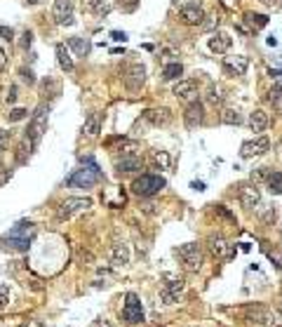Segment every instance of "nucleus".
Returning a JSON list of instances; mask_svg holds the SVG:
<instances>
[{
  "instance_id": "obj_17",
  "label": "nucleus",
  "mask_w": 282,
  "mask_h": 327,
  "mask_svg": "<svg viewBox=\"0 0 282 327\" xmlns=\"http://www.w3.org/2000/svg\"><path fill=\"white\" fill-rule=\"evenodd\" d=\"M230 45H233V38L228 33H224V31H216V33L209 36V50L214 55H226L230 50Z\"/></svg>"
},
{
  "instance_id": "obj_43",
  "label": "nucleus",
  "mask_w": 282,
  "mask_h": 327,
  "mask_svg": "<svg viewBox=\"0 0 282 327\" xmlns=\"http://www.w3.org/2000/svg\"><path fill=\"white\" fill-rule=\"evenodd\" d=\"M7 141H10V135H7V132H0V153L5 151V146H7Z\"/></svg>"
},
{
  "instance_id": "obj_14",
  "label": "nucleus",
  "mask_w": 282,
  "mask_h": 327,
  "mask_svg": "<svg viewBox=\"0 0 282 327\" xmlns=\"http://www.w3.org/2000/svg\"><path fill=\"white\" fill-rule=\"evenodd\" d=\"M52 17L56 24H73V0H54Z\"/></svg>"
},
{
  "instance_id": "obj_23",
  "label": "nucleus",
  "mask_w": 282,
  "mask_h": 327,
  "mask_svg": "<svg viewBox=\"0 0 282 327\" xmlns=\"http://www.w3.org/2000/svg\"><path fill=\"white\" fill-rule=\"evenodd\" d=\"M144 118L150 125H167L172 120V113H169V109H150L144 113Z\"/></svg>"
},
{
  "instance_id": "obj_9",
  "label": "nucleus",
  "mask_w": 282,
  "mask_h": 327,
  "mask_svg": "<svg viewBox=\"0 0 282 327\" xmlns=\"http://www.w3.org/2000/svg\"><path fill=\"white\" fill-rule=\"evenodd\" d=\"M181 292H184V280H179V278H169L160 289V299L162 304H167V306H172L179 301L181 297Z\"/></svg>"
},
{
  "instance_id": "obj_30",
  "label": "nucleus",
  "mask_w": 282,
  "mask_h": 327,
  "mask_svg": "<svg viewBox=\"0 0 282 327\" xmlns=\"http://www.w3.org/2000/svg\"><path fill=\"white\" fill-rule=\"evenodd\" d=\"M221 123H224V125H240L242 115L235 109H224V111H221Z\"/></svg>"
},
{
  "instance_id": "obj_21",
  "label": "nucleus",
  "mask_w": 282,
  "mask_h": 327,
  "mask_svg": "<svg viewBox=\"0 0 282 327\" xmlns=\"http://www.w3.org/2000/svg\"><path fill=\"white\" fill-rule=\"evenodd\" d=\"M268 123H270V118L263 109H256L254 113H249V127H252V132H266Z\"/></svg>"
},
{
  "instance_id": "obj_8",
  "label": "nucleus",
  "mask_w": 282,
  "mask_h": 327,
  "mask_svg": "<svg viewBox=\"0 0 282 327\" xmlns=\"http://www.w3.org/2000/svg\"><path fill=\"white\" fill-rule=\"evenodd\" d=\"M270 149V141L268 136L259 135L254 136V139H249V141H244L240 146V155L244 158V160H249V158H261V155H266Z\"/></svg>"
},
{
  "instance_id": "obj_25",
  "label": "nucleus",
  "mask_w": 282,
  "mask_h": 327,
  "mask_svg": "<svg viewBox=\"0 0 282 327\" xmlns=\"http://www.w3.org/2000/svg\"><path fill=\"white\" fill-rule=\"evenodd\" d=\"M68 47H71V50H73L78 57H87V55H90V50H92L90 40H85V38H80V36L68 38Z\"/></svg>"
},
{
  "instance_id": "obj_39",
  "label": "nucleus",
  "mask_w": 282,
  "mask_h": 327,
  "mask_svg": "<svg viewBox=\"0 0 282 327\" xmlns=\"http://www.w3.org/2000/svg\"><path fill=\"white\" fill-rule=\"evenodd\" d=\"M118 2H120V7L125 10V12H132L136 5H139V0H118Z\"/></svg>"
},
{
  "instance_id": "obj_26",
  "label": "nucleus",
  "mask_w": 282,
  "mask_h": 327,
  "mask_svg": "<svg viewBox=\"0 0 282 327\" xmlns=\"http://www.w3.org/2000/svg\"><path fill=\"white\" fill-rule=\"evenodd\" d=\"M150 163L158 170H169L172 167V155L167 151H150Z\"/></svg>"
},
{
  "instance_id": "obj_31",
  "label": "nucleus",
  "mask_w": 282,
  "mask_h": 327,
  "mask_svg": "<svg viewBox=\"0 0 282 327\" xmlns=\"http://www.w3.org/2000/svg\"><path fill=\"white\" fill-rule=\"evenodd\" d=\"M244 19H247V24H249L252 28H263L266 24H268V17H266V14L249 12V14H244Z\"/></svg>"
},
{
  "instance_id": "obj_22",
  "label": "nucleus",
  "mask_w": 282,
  "mask_h": 327,
  "mask_svg": "<svg viewBox=\"0 0 282 327\" xmlns=\"http://www.w3.org/2000/svg\"><path fill=\"white\" fill-rule=\"evenodd\" d=\"M195 90H198V85H195V80H179L172 87V95L176 96V99H190V96L195 95Z\"/></svg>"
},
{
  "instance_id": "obj_20",
  "label": "nucleus",
  "mask_w": 282,
  "mask_h": 327,
  "mask_svg": "<svg viewBox=\"0 0 282 327\" xmlns=\"http://www.w3.org/2000/svg\"><path fill=\"white\" fill-rule=\"evenodd\" d=\"M202 118H205V106H202L200 101H190L188 104L186 113H184V120H186L188 127H198L202 123Z\"/></svg>"
},
{
  "instance_id": "obj_3",
  "label": "nucleus",
  "mask_w": 282,
  "mask_h": 327,
  "mask_svg": "<svg viewBox=\"0 0 282 327\" xmlns=\"http://www.w3.org/2000/svg\"><path fill=\"white\" fill-rule=\"evenodd\" d=\"M179 259L184 264V269L188 273H198L202 269V247L198 243H186L176 250Z\"/></svg>"
},
{
  "instance_id": "obj_32",
  "label": "nucleus",
  "mask_w": 282,
  "mask_h": 327,
  "mask_svg": "<svg viewBox=\"0 0 282 327\" xmlns=\"http://www.w3.org/2000/svg\"><path fill=\"white\" fill-rule=\"evenodd\" d=\"M268 191L273 193V195L282 193V172H273L268 177Z\"/></svg>"
},
{
  "instance_id": "obj_10",
  "label": "nucleus",
  "mask_w": 282,
  "mask_h": 327,
  "mask_svg": "<svg viewBox=\"0 0 282 327\" xmlns=\"http://www.w3.org/2000/svg\"><path fill=\"white\" fill-rule=\"evenodd\" d=\"M247 68H249V59L244 55L224 57V73L226 76H244Z\"/></svg>"
},
{
  "instance_id": "obj_24",
  "label": "nucleus",
  "mask_w": 282,
  "mask_h": 327,
  "mask_svg": "<svg viewBox=\"0 0 282 327\" xmlns=\"http://www.w3.org/2000/svg\"><path fill=\"white\" fill-rule=\"evenodd\" d=\"M99 132H101V113H90L85 125H82V135L96 136Z\"/></svg>"
},
{
  "instance_id": "obj_41",
  "label": "nucleus",
  "mask_w": 282,
  "mask_h": 327,
  "mask_svg": "<svg viewBox=\"0 0 282 327\" xmlns=\"http://www.w3.org/2000/svg\"><path fill=\"white\" fill-rule=\"evenodd\" d=\"M78 259H80V261H87V264H94L92 252H87V250H80V252H78Z\"/></svg>"
},
{
  "instance_id": "obj_55",
  "label": "nucleus",
  "mask_w": 282,
  "mask_h": 327,
  "mask_svg": "<svg viewBox=\"0 0 282 327\" xmlns=\"http://www.w3.org/2000/svg\"><path fill=\"white\" fill-rule=\"evenodd\" d=\"M278 327H282V325H278Z\"/></svg>"
},
{
  "instance_id": "obj_15",
  "label": "nucleus",
  "mask_w": 282,
  "mask_h": 327,
  "mask_svg": "<svg viewBox=\"0 0 282 327\" xmlns=\"http://www.w3.org/2000/svg\"><path fill=\"white\" fill-rule=\"evenodd\" d=\"M207 247L212 250V254L219 257V259H230L233 254H235V247L228 245L221 235H209V240H207Z\"/></svg>"
},
{
  "instance_id": "obj_50",
  "label": "nucleus",
  "mask_w": 282,
  "mask_h": 327,
  "mask_svg": "<svg viewBox=\"0 0 282 327\" xmlns=\"http://www.w3.org/2000/svg\"><path fill=\"white\" fill-rule=\"evenodd\" d=\"M193 189H195V191H205V184H200V181H195V184H193Z\"/></svg>"
},
{
  "instance_id": "obj_5",
  "label": "nucleus",
  "mask_w": 282,
  "mask_h": 327,
  "mask_svg": "<svg viewBox=\"0 0 282 327\" xmlns=\"http://www.w3.org/2000/svg\"><path fill=\"white\" fill-rule=\"evenodd\" d=\"M47 115H50V106H38L33 118H31V125H28V132H26V139L36 146L40 141V136L47 132Z\"/></svg>"
},
{
  "instance_id": "obj_2",
  "label": "nucleus",
  "mask_w": 282,
  "mask_h": 327,
  "mask_svg": "<svg viewBox=\"0 0 282 327\" xmlns=\"http://www.w3.org/2000/svg\"><path fill=\"white\" fill-rule=\"evenodd\" d=\"M31 235H33V224H19L2 238V243L7 247H12V250L26 252L28 245H31Z\"/></svg>"
},
{
  "instance_id": "obj_46",
  "label": "nucleus",
  "mask_w": 282,
  "mask_h": 327,
  "mask_svg": "<svg viewBox=\"0 0 282 327\" xmlns=\"http://www.w3.org/2000/svg\"><path fill=\"white\" fill-rule=\"evenodd\" d=\"M5 64H7V55H5V50L0 47V71L5 68Z\"/></svg>"
},
{
  "instance_id": "obj_19",
  "label": "nucleus",
  "mask_w": 282,
  "mask_h": 327,
  "mask_svg": "<svg viewBox=\"0 0 282 327\" xmlns=\"http://www.w3.org/2000/svg\"><path fill=\"white\" fill-rule=\"evenodd\" d=\"M108 259L113 266H127L130 264V247L125 243H115L108 247Z\"/></svg>"
},
{
  "instance_id": "obj_51",
  "label": "nucleus",
  "mask_w": 282,
  "mask_h": 327,
  "mask_svg": "<svg viewBox=\"0 0 282 327\" xmlns=\"http://www.w3.org/2000/svg\"><path fill=\"white\" fill-rule=\"evenodd\" d=\"M96 327H111L106 320H96Z\"/></svg>"
},
{
  "instance_id": "obj_42",
  "label": "nucleus",
  "mask_w": 282,
  "mask_h": 327,
  "mask_svg": "<svg viewBox=\"0 0 282 327\" xmlns=\"http://www.w3.org/2000/svg\"><path fill=\"white\" fill-rule=\"evenodd\" d=\"M21 327H45V325H42V320H38V318H28V320H24Z\"/></svg>"
},
{
  "instance_id": "obj_1",
  "label": "nucleus",
  "mask_w": 282,
  "mask_h": 327,
  "mask_svg": "<svg viewBox=\"0 0 282 327\" xmlns=\"http://www.w3.org/2000/svg\"><path fill=\"white\" fill-rule=\"evenodd\" d=\"M85 160H90V170H75V174H71L66 179L68 186H75V189H90L94 186L99 179H101V170H99V165L94 163L92 158H85Z\"/></svg>"
},
{
  "instance_id": "obj_12",
  "label": "nucleus",
  "mask_w": 282,
  "mask_h": 327,
  "mask_svg": "<svg viewBox=\"0 0 282 327\" xmlns=\"http://www.w3.org/2000/svg\"><path fill=\"white\" fill-rule=\"evenodd\" d=\"M144 82H146V66H144V64H132V66L127 68L125 85H127L132 92H136V90L144 87Z\"/></svg>"
},
{
  "instance_id": "obj_34",
  "label": "nucleus",
  "mask_w": 282,
  "mask_h": 327,
  "mask_svg": "<svg viewBox=\"0 0 282 327\" xmlns=\"http://www.w3.org/2000/svg\"><path fill=\"white\" fill-rule=\"evenodd\" d=\"M266 99H268L270 104H278V101H280V99H282V80H278L275 85H273V87H270V90H268V96H266Z\"/></svg>"
},
{
  "instance_id": "obj_18",
  "label": "nucleus",
  "mask_w": 282,
  "mask_h": 327,
  "mask_svg": "<svg viewBox=\"0 0 282 327\" xmlns=\"http://www.w3.org/2000/svg\"><path fill=\"white\" fill-rule=\"evenodd\" d=\"M259 200H261V193H259L254 181H252V184H242L240 186V203L244 205L247 210H254L256 205H259Z\"/></svg>"
},
{
  "instance_id": "obj_45",
  "label": "nucleus",
  "mask_w": 282,
  "mask_h": 327,
  "mask_svg": "<svg viewBox=\"0 0 282 327\" xmlns=\"http://www.w3.org/2000/svg\"><path fill=\"white\" fill-rule=\"evenodd\" d=\"M111 38H113V40H127V36L120 33V31H113V33H111Z\"/></svg>"
},
{
  "instance_id": "obj_40",
  "label": "nucleus",
  "mask_w": 282,
  "mask_h": 327,
  "mask_svg": "<svg viewBox=\"0 0 282 327\" xmlns=\"http://www.w3.org/2000/svg\"><path fill=\"white\" fill-rule=\"evenodd\" d=\"M207 99H209L212 104H221V101H224V96H221L219 90H209V96H207Z\"/></svg>"
},
{
  "instance_id": "obj_13",
  "label": "nucleus",
  "mask_w": 282,
  "mask_h": 327,
  "mask_svg": "<svg viewBox=\"0 0 282 327\" xmlns=\"http://www.w3.org/2000/svg\"><path fill=\"white\" fill-rule=\"evenodd\" d=\"M244 320L254 327H266V325H273V313L268 308H263V306H252V308H247Z\"/></svg>"
},
{
  "instance_id": "obj_49",
  "label": "nucleus",
  "mask_w": 282,
  "mask_h": 327,
  "mask_svg": "<svg viewBox=\"0 0 282 327\" xmlns=\"http://www.w3.org/2000/svg\"><path fill=\"white\" fill-rule=\"evenodd\" d=\"M261 2H266L268 7H280V0H261Z\"/></svg>"
},
{
  "instance_id": "obj_11",
  "label": "nucleus",
  "mask_w": 282,
  "mask_h": 327,
  "mask_svg": "<svg viewBox=\"0 0 282 327\" xmlns=\"http://www.w3.org/2000/svg\"><path fill=\"white\" fill-rule=\"evenodd\" d=\"M144 167V158L136 153V151H130V153H122L120 158H115V170L118 172H136Z\"/></svg>"
},
{
  "instance_id": "obj_47",
  "label": "nucleus",
  "mask_w": 282,
  "mask_h": 327,
  "mask_svg": "<svg viewBox=\"0 0 282 327\" xmlns=\"http://www.w3.org/2000/svg\"><path fill=\"white\" fill-rule=\"evenodd\" d=\"M31 40H33V36H31V31H26V33H24V47H31Z\"/></svg>"
},
{
  "instance_id": "obj_4",
  "label": "nucleus",
  "mask_w": 282,
  "mask_h": 327,
  "mask_svg": "<svg viewBox=\"0 0 282 327\" xmlns=\"http://www.w3.org/2000/svg\"><path fill=\"white\" fill-rule=\"evenodd\" d=\"M165 189V179L160 174H141L139 179L132 181V191L141 198H150L155 193H160Z\"/></svg>"
},
{
  "instance_id": "obj_54",
  "label": "nucleus",
  "mask_w": 282,
  "mask_h": 327,
  "mask_svg": "<svg viewBox=\"0 0 282 327\" xmlns=\"http://www.w3.org/2000/svg\"><path fill=\"white\" fill-rule=\"evenodd\" d=\"M278 311H280V315H282V301H280V304H278Z\"/></svg>"
},
{
  "instance_id": "obj_7",
  "label": "nucleus",
  "mask_w": 282,
  "mask_h": 327,
  "mask_svg": "<svg viewBox=\"0 0 282 327\" xmlns=\"http://www.w3.org/2000/svg\"><path fill=\"white\" fill-rule=\"evenodd\" d=\"M122 318H125V323H130V325L144 323V308H141V301H139V297H136L134 292H127V294H125Z\"/></svg>"
},
{
  "instance_id": "obj_37",
  "label": "nucleus",
  "mask_w": 282,
  "mask_h": 327,
  "mask_svg": "<svg viewBox=\"0 0 282 327\" xmlns=\"http://www.w3.org/2000/svg\"><path fill=\"white\" fill-rule=\"evenodd\" d=\"M270 174H273V172H270V167H259V170H254V172H252V181H261V179H266V181H268V177Z\"/></svg>"
},
{
  "instance_id": "obj_16",
  "label": "nucleus",
  "mask_w": 282,
  "mask_h": 327,
  "mask_svg": "<svg viewBox=\"0 0 282 327\" xmlns=\"http://www.w3.org/2000/svg\"><path fill=\"white\" fill-rule=\"evenodd\" d=\"M179 19L186 26H198V24L205 21V10H202L200 5H186V7L179 10Z\"/></svg>"
},
{
  "instance_id": "obj_29",
  "label": "nucleus",
  "mask_w": 282,
  "mask_h": 327,
  "mask_svg": "<svg viewBox=\"0 0 282 327\" xmlns=\"http://www.w3.org/2000/svg\"><path fill=\"white\" fill-rule=\"evenodd\" d=\"M184 73V66L179 64V61H174V64H167V66L162 68V78L165 80H179V76Z\"/></svg>"
},
{
  "instance_id": "obj_38",
  "label": "nucleus",
  "mask_w": 282,
  "mask_h": 327,
  "mask_svg": "<svg viewBox=\"0 0 282 327\" xmlns=\"http://www.w3.org/2000/svg\"><path fill=\"white\" fill-rule=\"evenodd\" d=\"M7 301H10V287H7V285H0V308H2Z\"/></svg>"
},
{
  "instance_id": "obj_35",
  "label": "nucleus",
  "mask_w": 282,
  "mask_h": 327,
  "mask_svg": "<svg viewBox=\"0 0 282 327\" xmlns=\"http://www.w3.org/2000/svg\"><path fill=\"white\" fill-rule=\"evenodd\" d=\"M31 146H33V144H31V141H28V139H24V141H21V144H19V153H17V163H26V153H31Z\"/></svg>"
},
{
  "instance_id": "obj_53",
  "label": "nucleus",
  "mask_w": 282,
  "mask_h": 327,
  "mask_svg": "<svg viewBox=\"0 0 282 327\" xmlns=\"http://www.w3.org/2000/svg\"><path fill=\"white\" fill-rule=\"evenodd\" d=\"M28 2H31V5H38V2H42V0H28Z\"/></svg>"
},
{
  "instance_id": "obj_27",
  "label": "nucleus",
  "mask_w": 282,
  "mask_h": 327,
  "mask_svg": "<svg viewBox=\"0 0 282 327\" xmlns=\"http://www.w3.org/2000/svg\"><path fill=\"white\" fill-rule=\"evenodd\" d=\"M56 61H59V66L64 68L66 73H71L73 71V59H71V55L66 52V45H56Z\"/></svg>"
},
{
  "instance_id": "obj_6",
  "label": "nucleus",
  "mask_w": 282,
  "mask_h": 327,
  "mask_svg": "<svg viewBox=\"0 0 282 327\" xmlns=\"http://www.w3.org/2000/svg\"><path fill=\"white\" fill-rule=\"evenodd\" d=\"M90 207H92V200H90V198H66L64 203H59V207H56V219H59V221H66V219H71L73 214L85 212V210H90Z\"/></svg>"
},
{
  "instance_id": "obj_28",
  "label": "nucleus",
  "mask_w": 282,
  "mask_h": 327,
  "mask_svg": "<svg viewBox=\"0 0 282 327\" xmlns=\"http://www.w3.org/2000/svg\"><path fill=\"white\" fill-rule=\"evenodd\" d=\"M85 7L90 12L106 14V12H111V0H85Z\"/></svg>"
},
{
  "instance_id": "obj_48",
  "label": "nucleus",
  "mask_w": 282,
  "mask_h": 327,
  "mask_svg": "<svg viewBox=\"0 0 282 327\" xmlns=\"http://www.w3.org/2000/svg\"><path fill=\"white\" fill-rule=\"evenodd\" d=\"M14 99H17V90H10V95H7V104H14Z\"/></svg>"
},
{
  "instance_id": "obj_33",
  "label": "nucleus",
  "mask_w": 282,
  "mask_h": 327,
  "mask_svg": "<svg viewBox=\"0 0 282 327\" xmlns=\"http://www.w3.org/2000/svg\"><path fill=\"white\" fill-rule=\"evenodd\" d=\"M21 325H24L21 315H5V318H0V327H21Z\"/></svg>"
},
{
  "instance_id": "obj_44",
  "label": "nucleus",
  "mask_w": 282,
  "mask_h": 327,
  "mask_svg": "<svg viewBox=\"0 0 282 327\" xmlns=\"http://www.w3.org/2000/svg\"><path fill=\"white\" fill-rule=\"evenodd\" d=\"M0 36H5V38H7V40H12V28H7V26H0Z\"/></svg>"
},
{
  "instance_id": "obj_36",
  "label": "nucleus",
  "mask_w": 282,
  "mask_h": 327,
  "mask_svg": "<svg viewBox=\"0 0 282 327\" xmlns=\"http://www.w3.org/2000/svg\"><path fill=\"white\" fill-rule=\"evenodd\" d=\"M26 118H28L26 109H12L7 113V120H10V123H19V120H26Z\"/></svg>"
},
{
  "instance_id": "obj_52",
  "label": "nucleus",
  "mask_w": 282,
  "mask_h": 327,
  "mask_svg": "<svg viewBox=\"0 0 282 327\" xmlns=\"http://www.w3.org/2000/svg\"><path fill=\"white\" fill-rule=\"evenodd\" d=\"M275 106H278V113H280V115H282V99H280V101H278V104H275Z\"/></svg>"
}]
</instances>
